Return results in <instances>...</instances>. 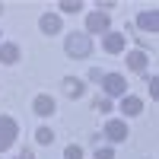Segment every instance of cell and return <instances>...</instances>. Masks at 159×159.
Here are the masks:
<instances>
[{"label":"cell","instance_id":"1","mask_svg":"<svg viewBox=\"0 0 159 159\" xmlns=\"http://www.w3.org/2000/svg\"><path fill=\"white\" fill-rule=\"evenodd\" d=\"M92 48H96V42H92V35L86 32H70V35H64V51L73 57V61H86L92 54Z\"/></svg>","mask_w":159,"mask_h":159},{"label":"cell","instance_id":"2","mask_svg":"<svg viewBox=\"0 0 159 159\" xmlns=\"http://www.w3.org/2000/svg\"><path fill=\"white\" fill-rule=\"evenodd\" d=\"M102 137L108 140V147H118V143H124L130 137V127H127L124 118H108L105 127H102Z\"/></svg>","mask_w":159,"mask_h":159},{"label":"cell","instance_id":"3","mask_svg":"<svg viewBox=\"0 0 159 159\" xmlns=\"http://www.w3.org/2000/svg\"><path fill=\"white\" fill-rule=\"evenodd\" d=\"M102 96L105 99H124L127 96V80H124V73H105L102 76Z\"/></svg>","mask_w":159,"mask_h":159},{"label":"cell","instance_id":"4","mask_svg":"<svg viewBox=\"0 0 159 159\" xmlns=\"http://www.w3.org/2000/svg\"><path fill=\"white\" fill-rule=\"evenodd\" d=\"M16 137H19V124H16V118L0 115V153H7L13 143H16Z\"/></svg>","mask_w":159,"mask_h":159},{"label":"cell","instance_id":"5","mask_svg":"<svg viewBox=\"0 0 159 159\" xmlns=\"http://www.w3.org/2000/svg\"><path fill=\"white\" fill-rule=\"evenodd\" d=\"M105 32H111L108 13H99V10L86 13V35H105Z\"/></svg>","mask_w":159,"mask_h":159},{"label":"cell","instance_id":"6","mask_svg":"<svg viewBox=\"0 0 159 159\" xmlns=\"http://www.w3.org/2000/svg\"><path fill=\"white\" fill-rule=\"evenodd\" d=\"M124 45H127V35L124 32H105L102 35V51H105V54H121V51H124Z\"/></svg>","mask_w":159,"mask_h":159},{"label":"cell","instance_id":"7","mask_svg":"<svg viewBox=\"0 0 159 159\" xmlns=\"http://www.w3.org/2000/svg\"><path fill=\"white\" fill-rule=\"evenodd\" d=\"M32 111H35L38 118H51V115L57 111V102L51 99L48 92H42V96H35V99H32Z\"/></svg>","mask_w":159,"mask_h":159},{"label":"cell","instance_id":"8","mask_svg":"<svg viewBox=\"0 0 159 159\" xmlns=\"http://www.w3.org/2000/svg\"><path fill=\"white\" fill-rule=\"evenodd\" d=\"M137 29L156 35V32H159V10H143V13H137Z\"/></svg>","mask_w":159,"mask_h":159},{"label":"cell","instance_id":"9","mask_svg":"<svg viewBox=\"0 0 159 159\" xmlns=\"http://www.w3.org/2000/svg\"><path fill=\"white\" fill-rule=\"evenodd\" d=\"M61 89H64V96H67V99H83V96H86V83H83L80 76H64Z\"/></svg>","mask_w":159,"mask_h":159},{"label":"cell","instance_id":"10","mask_svg":"<svg viewBox=\"0 0 159 159\" xmlns=\"http://www.w3.org/2000/svg\"><path fill=\"white\" fill-rule=\"evenodd\" d=\"M118 111H124V118H137V115H143V99L140 96H124Z\"/></svg>","mask_w":159,"mask_h":159},{"label":"cell","instance_id":"11","mask_svg":"<svg viewBox=\"0 0 159 159\" xmlns=\"http://www.w3.org/2000/svg\"><path fill=\"white\" fill-rule=\"evenodd\" d=\"M127 70H134V73H147V51H143V48H137V51H127Z\"/></svg>","mask_w":159,"mask_h":159},{"label":"cell","instance_id":"12","mask_svg":"<svg viewBox=\"0 0 159 159\" xmlns=\"http://www.w3.org/2000/svg\"><path fill=\"white\" fill-rule=\"evenodd\" d=\"M19 45L16 42H0V64H7V67H13V64L19 61Z\"/></svg>","mask_w":159,"mask_h":159},{"label":"cell","instance_id":"13","mask_svg":"<svg viewBox=\"0 0 159 159\" xmlns=\"http://www.w3.org/2000/svg\"><path fill=\"white\" fill-rule=\"evenodd\" d=\"M38 29H42L45 35H57L61 32V16L57 13H45V16L38 19Z\"/></svg>","mask_w":159,"mask_h":159},{"label":"cell","instance_id":"14","mask_svg":"<svg viewBox=\"0 0 159 159\" xmlns=\"http://www.w3.org/2000/svg\"><path fill=\"white\" fill-rule=\"evenodd\" d=\"M35 143L51 147V143H54V130H51V127H38V130H35Z\"/></svg>","mask_w":159,"mask_h":159},{"label":"cell","instance_id":"15","mask_svg":"<svg viewBox=\"0 0 159 159\" xmlns=\"http://www.w3.org/2000/svg\"><path fill=\"white\" fill-rule=\"evenodd\" d=\"M92 111H99V115H108V111H115V102H111V99H105V96H99L96 102H92Z\"/></svg>","mask_w":159,"mask_h":159},{"label":"cell","instance_id":"16","mask_svg":"<svg viewBox=\"0 0 159 159\" xmlns=\"http://www.w3.org/2000/svg\"><path fill=\"white\" fill-rule=\"evenodd\" d=\"M57 10L61 13H80V10H83V0H61Z\"/></svg>","mask_w":159,"mask_h":159},{"label":"cell","instance_id":"17","mask_svg":"<svg viewBox=\"0 0 159 159\" xmlns=\"http://www.w3.org/2000/svg\"><path fill=\"white\" fill-rule=\"evenodd\" d=\"M64 159H83V147L80 143H67L64 147Z\"/></svg>","mask_w":159,"mask_h":159},{"label":"cell","instance_id":"18","mask_svg":"<svg viewBox=\"0 0 159 159\" xmlns=\"http://www.w3.org/2000/svg\"><path fill=\"white\" fill-rule=\"evenodd\" d=\"M147 86H150V99H159V76L156 73L147 76Z\"/></svg>","mask_w":159,"mask_h":159},{"label":"cell","instance_id":"19","mask_svg":"<svg viewBox=\"0 0 159 159\" xmlns=\"http://www.w3.org/2000/svg\"><path fill=\"white\" fill-rule=\"evenodd\" d=\"M96 159H115V147H96Z\"/></svg>","mask_w":159,"mask_h":159},{"label":"cell","instance_id":"20","mask_svg":"<svg viewBox=\"0 0 159 159\" xmlns=\"http://www.w3.org/2000/svg\"><path fill=\"white\" fill-rule=\"evenodd\" d=\"M102 76H105V73H102L99 67H92V70H89V80H92V83H102Z\"/></svg>","mask_w":159,"mask_h":159},{"label":"cell","instance_id":"21","mask_svg":"<svg viewBox=\"0 0 159 159\" xmlns=\"http://www.w3.org/2000/svg\"><path fill=\"white\" fill-rule=\"evenodd\" d=\"M115 7V0H102V3H99V13H105V10H111Z\"/></svg>","mask_w":159,"mask_h":159},{"label":"cell","instance_id":"22","mask_svg":"<svg viewBox=\"0 0 159 159\" xmlns=\"http://www.w3.org/2000/svg\"><path fill=\"white\" fill-rule=\"evenodd\" d=\"M16 159H35V153H32V150H29V147H25V150H22V153H19V156H16Z\"/></svg>","mask_w":159,"mask_h":159},{"label":"cell","instance_id":"23","mask_svg":"<svg viewBox=\"0 0 159 159\" xmlns=\"http://www.w3.org/2000/svg\"><path fill=\"white\" fill-rule=\"evenodd\" d=\"M0 13H3V3H0Z\"/></svg>","mask_w":159,"mask_h":159},{"label":"cell","instance_id":"24","mask_svg":"<svg viewBox=\"0 0 159 159\" xmlns=\"http://www.w3.org/2000/svg\"><path fill=\"white\" fill-rule=\"evenodd\" d=\"M0 35H3V32H0Z\"/></svg>","mask_w":159,"mask_h":159}]
</instances>
